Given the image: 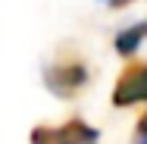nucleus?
Returning a JSON list of instances; mask_svg holds the SVG:
<instances>
[{
  "label": "nucleus",
  "mask_w": 147,
  "mask_h": 144,
  "mask_svg": "<svg viewBox=\"0 0 147 144\" xmlns=\"http://www.w3.org/2000/svg\"><path fill=\"white\" fill-rule=\"evenodd\" d=\"M113 107L125 110V107H138L147 103V59H125L122 72L116 75V85H113Z\"/></svg>",
  "instance_id": "f03ea898"
},
{
  "label": "nucleus",
  "mask_w": 147,
  "mask_h": 144,
  "mask_svg": "<svg viewBox=\"0 0 147 144\" xmlns=\"http://www.w3.org/2000/svg\"><path fill=\"white\" fill-rule=\"evenodd\" d=\"M28 141L31 144H97L100 132L94 125H88L85 119L72 116L59 125H34Z\"/></svg>",
  "instance_id": "7ed1b4c3"
},
{
  "label": "nucleus",
  "mask_w": 147,
  "mask_h": 144,
  "mask_svg": "<svg viewBox=\"0 0 147 144\" xmlns=\"http://www.w3.org/2000/svg\"><path fill=\"white\" fill-rule=\"evenodd\" d=\"M88 78H91L88 63L72 50H63L50 66H44V85L57 97H75L88 85Z\"/></svg>",
  "instance_id": "f257e3e1"
},
{
  "label": "nucleus",
  "mask_w": 147,
  "mask_h": 144,
  "mask_svg": "<svg viewBox=\"0 0 147 144\" xmlns=\"http://www.w3.org/2000/svg\"><path fill=\"white\" fill-rule=\"evenodd\" d=\"M144 38H147V22H135V25H128V28H122L116 34L113 47H116V53L122 59H128V57L138 53V47L144 44Z\"/></svg>",
  "instance_id": "20e7f679"
},
{
  "label": "nucleus",
  "mask_w": 147,
  "mask_h": 144,
  "mask_svg": "<svg viewBox=\"0 0 147 144\" xmlns=\"http://www.w3.org/2000/svg\"><path fill=\"white\" fill-rule=\"evenodd\" d=\"M103 3H107L110 9H125V6H128V3H135V0H103Z\"/></svg>",
  "instance_id": "423d86ee"
},
{
  "label": "nucleus",
  "mask_w": 147,
  "mask_h": 144,
  "mask_svg": "<svg viewBox=\"0 0 147 144\" xmlns=\"http://www.w3.org/2000/svg\"><path fill=\"white\" fill-rule=\"evenodd\" d=\"M131 144H147V110L138 116V122H135V132H131Z\"/></svg>",
  "instance_id": "39448f33"
}]
</instances>
